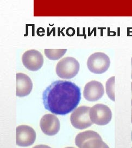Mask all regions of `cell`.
<instances>
[{
  "label": "cell",
  "instance_id": "obj_1",
  "mask_svg": "<svg viewBox=\"0 0 132 148\" xmlns=\"http://www.w3.org/2000/svg\"><path fill=\"white\" fill-rule=\"evenodd\" d=\"M80 99V88L70 81H55L43 93L45 108L57 115L70 113L76 109Z\"/></svg>",
  "mask_w": 132,
  "mask_h": 148
},
{
  "label": "cell",
  "instance_id": "obj_13",
  "mask_svg": "<svg viewBox=\"0 0 132 148\" xmlns=\"http://www.w3.org/2000/svg\"><path fill=\"white\" fill-rule=\"evenodd\" d=\"M115 77L109 79L106 82V93L108 97L113 101H115Z\"/></svg>",
  "mask_w": 132,
  "mask_h": 148
},
{
  "label": "cell",
  "instance_id": "obj_11",
  "mask_svg": "<svg viewBox=\"0 0 132 148\" xmlns=\"http://www.w3.org/2000/svg\"><path fill=\"white\" fill-rule=\"evenodd\" d=\"M33 88V83L30 78L22 73L16 74V96L23 97L28 96Z\"/></svg>",
  "mask_w": 132,
  "mask_h": 148
},
{
  "label": "cell",
  "instance_id": "obj_4",
  "mask_svg": "<svg viewBox=\"0 0 132 148\" xmlns=\"http://www.w3.org/2000/svg\"><path fill=\"white\" fill-rule=\"evenodd\" d=\"M110 59L104 53H95L88 58L87 66L89 70L95 74H102L108 70Z\"/></svg>",
  "mask_w": 132,
  "mask_h": 148
},
{
  "label": "cell",
  "instance_id": "obj_14",
  "mask_svg": "<svg viewBox=\"0 0 132 148\" xmlns=\"http://www.w3.org/2000/svg\"><path fill=\"white\" fill-rule=\"evenodd\" d=\"M51 148L50 147H49L48 146H45V145H38V146H35V147H34V148Z\"/></svg>",
  "mask_w": 132,
  "mask_h": 148
},
{
  "label": "cell",
  "instance_id": "obj_7",
  "mask_svg": "<svg viewBox=\"0 0 132 148\" xmlns=\"http://www.w3.org/2000/svg\"><path fill=\"white\" fill-rule=\"evenodd\" d=\"M23 65L31 71L40 70L44 64V58L41 53L35 49L28 50L22 55Z\"/></svg>",
  "mask_w": 132,
  "mask_h": 148
},
{
  "label": "cell",
  "instance_id": "obj_17",
  "mask_svg": "<svg viewBox=\"0 0 132 148\" xmlns=\"http://www.w3.org/2000/svg\"></svg>",
  "mask_w": 132,
  "mask_h": 148
},
{
  "label": "cell",
  "instance_id": "obj_6",
  "mask_svg": "<svg viewBox=\"0 0 132 148\" xmlns=\"http://www.w3.org/2000/svg\"><path fill=\"white\" fill-rule=\"evenodd\" d=\"M90 118L93 124L98 125H106L111 121L112 112L106 105L97 104L90 110Z\"/></svg>",
  "mask_w": 132,
  "mask_h": 148
},
{
  "label": "cell",
  "instance_id": "obj_5",
  "mask_svg": "<svg viewBox=\"0 0 132 148\" xmlns=\"http://www.w3.org/2000/svg\"><path fill=\"white\" fill-rule=\"evenodd\" d=\"M91 108L82 106L75 109L71 113L70 121L72 126L77 129L83 130L93 125L90 118Z\"/></svg>",
  "mask_w": 132,
  "mask_h": 148
},
{
  "label": "cell",
  "instance_id": "obj_10",
  "mask_svg": "<svg viewBox=\"0 0 132 148\" xmlns=\"http://www.w3.org/2000/svg\"><path fill=\"white\" fill-rule=\"evenodd\" d=\"M104 94V88L102 83L93 80L87 83L84 89L83 96L89 101H96Z\"/></svg>",
  "mask_w": 132,
  "mask_h": 148
},
{
  "label": "cell",
  "instance_id": "obj_2",
  "mask_svg": "<svg viewBox=\"0 0 132 148\" xmlns=\"http://www.w3.org/2000/svg\"><path fill=\"white\" fill-rule=\"evenodd\" d=\"M75 144L79 148H109L97 132L92 130L82 132L76 136Z\"/></svg>",
  "mask_w": 132,
  "mask_h": 148
},
{
  "label": "cell",
  "instance_id": "obj_9",
  "mask_svg": "<svg viewBox=\"0 0 132 148\" xmlns=\"http://www.w3.org/2000/svg\"><path fill=\"white\" fill-rule=\"evenodd\" d=\"M40 127L44 134L52 136L60 130V124L59 119L53 114H46L41 118Z\"/></svg>",
  "mask_w": 132,
  "mask_h": 148
},
{
  "label": "cell",
  "instance_id": "obj_16",
  "mask_svg": "<svg viewBox=\"0 0 132 148\" xmlns=\"http://www.w3.org/2000/svg\"></svg>",
  "mask_w": 132,
  "mask_h": 148
},
{
  "label": "cell",
  "instance_id": "obj_12",
  "mask_svg": "<svg viewBox=\"0 0 132 148\" xmlns=\"http://www.w3.org/2000/svg\"><path fill=\"white\" fill-rule=\"evenodd\" d=\"M67 52V49H45L44 53L50 60H57L63 57Z\"/></svg>",
  "mask_w": 132,
  "mask_h": 148
},
{
  "label": "cell",
  "instance_id": "obj_8",
  "mask_svg": "<svg viewBox=\"0 0 132 148\" xmlns=\"http://www.w3.org/2000/svg\"><path fill=\"white\" fill-rule=\"evenodd\" d=\"M36 139V132L31 126L22 125L16 127V144L27 147L33 145Z\"/></svg>",
  "mask_w": 132,
  "mask_h": 148
},
{
  "label": "cell",
  "instance_id": "obj_15",
  "mask_svg": "<svg viewBox=\"0 0 132 148\" xmlns=\"http://www.w3.org/2000/svg\"></svg>",
  "mask_w": 132,
  "mask_h": 148
},
{
  "label": "cell",
  "instance_id": "obj_3",
  "mask_svg": "<svg viewBox=\"0 0 132 148\" xmlns=\"http://www.w3.org/2000/svg\"><path fill=\"white\" fill-rule=\"evenodd\" d=\"M80 68L79 62L72 57H65L58 62L56 73L60 78L72 79L78 74Z\"/></svg>",
  "mask_w": 132,
  "mask_h": 148
}]
</instances>
